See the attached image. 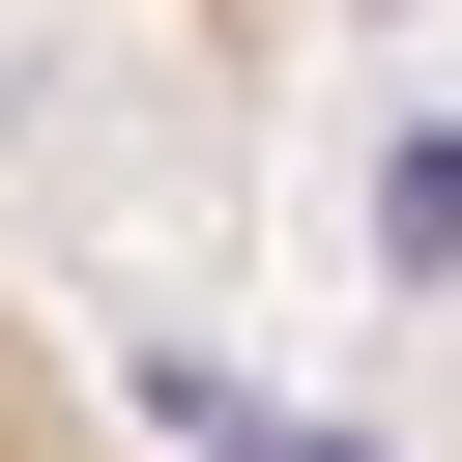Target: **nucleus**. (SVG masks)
Instances as JSON below:
<instances>
[{"label": "nucleus", "instance_id": "nucleus-1", "mask_svg": "<svg viewBox=\"0 0 462 462\" xmlns=\"http://www.w3.org/2000/svg\"><path fill=\"white\" fill-rule=\"evenodd\" d=\"M0 462H144V404L58 346V289H29V260H0Z\"/></svg>", "mask_w": 462, "mask_h": 462}]
</instances>
